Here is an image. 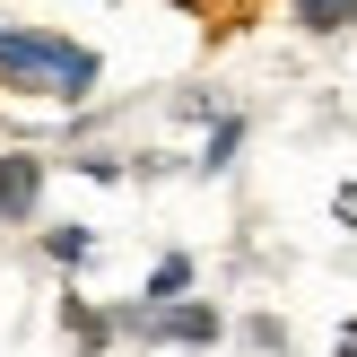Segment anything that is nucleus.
<instances>
[{
  "instance_id": "f257e3e1",
  "label": "nucleus",
  "mask_w": 357,
  "mask_h": 357,
  "mask_svg": "<svg viewBox=\"0 0 357 357\" xmlns=\"http://www.w3.org/2000/svg\"><path fill=\"white\" fill-rule=\"evenodd\" d=\"M96 52L70 44L52 26H0V87L9 96H52V105H87L96 96Z\"/></svg>"
},
{
  "instance_id": "f03ea898",
  "label": "nucleus",
  "mask_w": 357,
  "mask_h": 357,
  "mask_svg": "<svg viewBox=\"0 0 357 357\" xmlns=\"http://www.w3.org/2000/svg\"><path fill=\"white\" fill-rule=\"evenodd\" d=\"M35 201H44V157H35V149H9V157H0V218L26 227Z\"/></svg>"
},
{
  "instance_id": "7ed1b4c3",
  "label": "nucleus",
  "mask_w": 357,
  "mask_h": 357,
  "mask_svg": "<svg viewBox=\"0 0 357 357\" xmlns=\"http://www.w3.org/2000/svg\"><path fill=\"white\" fill-rule=\"evenodd\" d=\"M288 9H296L305 35H349L357 26V0H288Z\"/></svg>"
},
{
  "instance_id": "20e7f679",
  "label": "nucleus",
  "mask_w": 357,
  "mask_h": 357,
  "mask_svg": "<svg viewBox=\"0 0 357 357\" xmlns=\"http://www.w3.org/2000/svg\"><path fill=\"white\" fill-rule=\"evenodd\" d=\"M183 288H192V261H183V253H166V261L149 271V305H183Z\"/></svg>"
},
{
  "instance_id": "39448f33",
  "label": "nucleus",
  "mask_w": 357,
  "mask_h": 357,
  "mask_svg": "<svg viewBox=\"0 0 357 357\" xmlns=\"http://www.w3.org/2000/svg\"><path fill=\"white\" fill-rule=\"evenodd\" d=\"M44 253L61 261V271H79V261L96 253V236H87V227H52V236H44Z\"/></svg>"
},
{
  "instance_id": "423d86ee",
  "label": "nucleus",
  "mask_w": 357,
  "mask_h": 357,
  "mask_svg": "<svg viewBox=\"0 0 357 357\" xmlns=\"http://www.w3.org/2000/svg\"><path fill=\"white\" fill-rule=\"evenodd\" d=\"M166 9H192V17H209V26H236L244 0H166Z\"/></svg>"
},
{
  "instance_id": "0eeeda50",
  "label": "nucleus",
  "mask_w": 357,
  "mask_h": 357,
  "mask_svg": "<svg viewBox=\"0 0 357 357\" xmlns=\"http://www.w3.org/2000/svg\"><path fill=\"white\" fill-rule=\"evenodd\" d=\"M236 139H244V122H218V139H209V157H201V166H209V174H218V166H227V157H236Z\"/></svg>"
},
{
  "instance_id": "6e6552de",
  "label": "nucleus",
  "mask_w": 357,
  "mask_h": 357,
  "mask_svg": "<svg viewBox=\"0 0 357 357\" xmlns=\"http://www.w3.org/2000/svg\"><path fill=\"white\" fill-rule=\"evenodd\" d=\"M340 357H357V323H349V331H340Z\"/></svg>"
}]
</instances>
